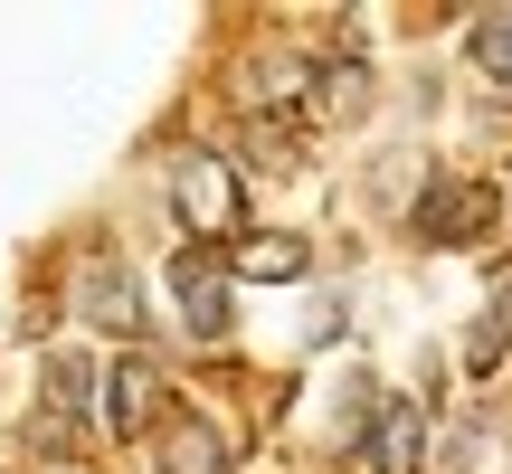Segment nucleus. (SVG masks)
I'll return each mask as SVG.
<instances>
[{
	"label": "nucleus",
	"mask_w": 512,
	"mask_h": 474,
	"mask_svg": "<svg viewBox=\"0 0 512 474\" xmlns=\"http://www.w3.org/2000/svg\"><path fill=\"white\" fill-rule=\"evenodd\" d=\"M323 114H351V105H370V57H332L323 67V95H313Z\"/></svg>",
	"instance_id": "obj_13"
},
{
	"label": "nucleus",
	"mask_w": 512,
	"mask_h": 474,
	"mask_svg": "<svg viewBox=\"0 0 512 474\" xmlns=\"http://www.w3.org/2000/svg\"><path fill=\"white\" fill-rule=\"evenodd\" d=\"M171 209H181L190 247H200V237H247V190H238V171H228L219 152H181V162H171Z\"/></svg>",
	"instance_id": "obj_2"
},
{
	"label": "nucleus",
	"mask_w": 512,
	"mask_h": 474,
	"mask_svg": "<svg viewBox=\"0 0 512 474\" xmlns=\"http://www.w3.org/2000/svg\"><path fill=\"white\" fill-rule=\"evenodd\" d=\"M294 162H304V143H294L285 124H247V171H266V181H275V171H294Z\"/></svg>",
	"instance_id": "obj_14"
},
{
	"label": "nucleus",
	"mask_w": 512,
	"mask_h": 474,
	"mask_svg": "<svg viewBox=\"0 0 512 474\" xmlns=\"http://www.w3.org/2000/svg\"><path fill=\"white\" fill-rule=\"evenodd\" d=\"M304 266H313V237H294V228H247L238 256H228V275H247V285H294Z\"/></svg>",
	"instance_id": "obj_9"
},
{
	"label": "nucleus",
	"mask_w": 512,
	"mask_h": 474,
	"mask_svg": "<svg viewBox=\"0 0 512 474\" xmlns=\"http://www.w3.org/2000/svg\"><path fill=\"white\" fill-rule=\"evenodd\" d=\"M76 313H86L95 332H124V342L143 332V313H152L143 304V266H133L114 237H95V247L76 256Z\"/></svg>",
	"instance_id": "obj_3"
},
{
	"label": "nucleus",
	"mask_w": 512,
	"mask_h": 474,
	"mask_svg": "<svg viewBox=\"0 0 512 474\" xmlns=\"http://www.w3.org/2000/svg\"><path fill=\"white\" fill-rule=\"evenodd\" d=\"M361 465L370 474H427V418L418 399H399V389H380L361 418Z\"/></svg>",
	"instance_id": "obj_6"
},
{
	"label": "nucleus",
	"mask_w": 512,
	"mask_h": 474,
	"mask_svg": "<svg viewBox=\"0 0 512 474\" xmlns=\"http://www.w3.org/2000/svg\"><path fill=\"white\" fill-rule=\"evenodd\" d=\"M162 408H171V370H162V361H143V351L105 361V380H95V427H105L114 446L152 437V427H162Z\"/></svg>",
	"instance_id": "obj_4"
},
{
	"label": "nucleus",
	"mask_w": 512,
	"mask_h": 474,
	"mask_svg": "<svg viewBox=\"0 0 512 474\" xmlns=\"http://www.w3.org/2000/svg\"><path fill=\"white\" fill-rule=\"evenodd\" d=\"M503 474H512V456H503Z\"/></svg>",
	"instance_id": "obj_15"
},
{
	"label": "nucleus",
	"mask_w": 512,
	"mask_h": 474,
	"mask_svg": "<svg viewBox=\"0 0 512 474\" xmlns=\"http://www.w3.org/2000/svg\"><path fill=\"white\" fill-rule=\"evenodd\" d=\"M171 304H181L190 342H228V332H238V275L209 247H181L171 256Z\"/></svg>",
	"instance_id": "obj_5"
},
{
	"label": "nucleus",
	"mask_w": 512,
	"mask_h": 474,
	"mask_svg": "<svg viewBox=\"0 0 512 474\" xmlns=\"http://www.w3.org/2000/svg\"><path fill=\"white\" fill-rule=\"evenodd\" d=\"M456 351H465V370H475V380H494V370H503V351H512V285L475 313V323H465V342H456Z\"/></svg>",
	"instance_id": "obj_12"
},
{
	"label": "nucleus",
	"mask_w": 512,
	"mask_h": 474,
	"mask_svg": "<svg viewBox=\"0 0 512 474\" xmlns=\"http://www.w3.org/2000/svg\"><path fill=\"white\" fill-rule=\"evenodd\" d=\"M313 95H323V67H313L304 48H285V57H247L238 67V105L256 114V124H275V105H313Z\"/></svg>",
	"instance_id": "obj_7"
},
{
	"label": "nucleus",
	"mask_w": 512,
	"mask_h": 474,
	"mask_svg": "<svg viewBox=\"0 0 512 474\" xmlns=\"http://www.w3.org/2000/svg\"><path fill=\"white\" fill-rule=\"evenodd\" d=\"M503 228V190L494 181H456V171H437V181H427V200L408 209V237H418V247H484V237Z\"/></svg>",
	"instance_id": "obj_1"
},
{
	"label": "nucleus",
	"mask_w": 512,
	"mask_h": 474,
	"mask_svg": "<svg viewBox=\"0 0 512 474\" xmlns=\"http://www.w3.org/2000/svg\"><path fill=\"white\" fill-rule=\"evenodd\" d=\"M152 474H238V456H228V427H219V418H171Z\"/></svg>",
	"instance_id": "obj_8"
},
{
	"label": "nucleus",
	"mask_w": 512,
	"mask_h": 474,
	"mask_svg": "<svg viewBox=\"0 0 512 474\" xmlns=\"http://www.w3.org/2000/svg\"><path fill=\"white\" fill-rule=\"evenodd\" d=\"M465 67H475L484 95H512V10H484L465 29Z\"/></svg>",
	"instance_id": "obj_11"
},
{
	"label": "nucleus",
	"mask_w": 512,
	"mask_h": 474,
	"mask_svg": "<svg viewBox=\"0 0 512 474\" xmlns=\"http://www.w3.org/2000/svg\"><path fill=\"white\" fill-rule=\"evenodd\" d=\"M95 380H105V370H95L86 351H48V361H38V399L57 408V437H67V418L95 408Z\"/></svg>",
	"instance_id": "obj_10"
}]
</instances>
